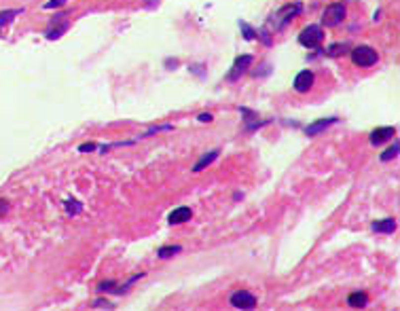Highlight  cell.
Wrapping results in <instances>:
<instances>
[{
    "label": "cell",
    "instance_id": "6da1fadb",
    "mask_svg": "<svg viewBox=\"0 0 400 311\" xmlns=\"http://www.w3.org/2000/svg\"><path fill=\"white\" fill-rule=\"evenodd\" d=\"M351 62L360 68H373L375 63L379 62V55L373 47L360 45V47H354V51H351Z\"/></svg>",
    "mask_w": 400,
    "mask_h": 311
},
{
    "label": "cell",
    "instance_id": "603a6c76",
    "mask_svg": "<svg viewBox=\"0 0 400 311\" xmlns=\"http://www.w3.org/2000/svg\"><path fill=\"white\" fill-rule=\"evenodd\" d=\"M197 119H199V121H201V123H206V121L210 123V121H212V115H210V113H201V115H199Z\"/></svg>",
    "mask_w": 400,
    "mask_h": 311
},
{
    "label": "cell",
    "instance_id": "ba28073f",
    "mask_svg": "<svg viewBox=\"0 0 400 311\" xmlns=\"http://www.w3.org/2000/svg\"><path fill=\"white\" fill-rule=\"evenodd\" d=\"M339 119L337 117H331V119H318V121H313V123H309L307 127H305V133L309 135V138H313V135H318V133H322V131H326L331 125H335Z\"/></svg>",
    "mask_w": 400,
    "mask_h": 311
},
{
    "label": "cell",
    "instance_id": "e0dca14e",
    "mask_svg": "<svg viewBox=\"0 0 400 311\" xmlns=\"http://www.w3.org/2000/svg\"><path fill=\"white\" fill-rule=\"evenodd\" d=\"M343 53H347V45H341V43H337L331 49H326V55H331V58H337V55H343Z\"/></svg>",
    "mask_w": 400,
    "mask_h": 311
},
{
    "label": "cell",
    "instance_id": "7402d4cb",
    "mask_svg": "<svg viewBox=\"0 0 400 311\" xmlns=\"http://www.w3.org/2000/svg\"><path fill=\"white\" fill-rule=\"evenodd\" d=\"M241 28H244V36H246V41H252L254 34H252V32H250V28L246 26V23H241Z\"/></svg>",
    "mask_w": 400,
    "mask_h": 311
},
{
    "label": "cell",
    "instance_id": "5bb4252c",
    "mask_svg": "<svg viewBox=\"0 0 400 311\" xmlns=\"http://www.w3.org/2000/svg\"><path fill=\"white\" fill-rule=\"evenodd\" d=\"M180 250H182L180 246H163V248L157 252V256L159 258H170V256H174V254H178Z\"/></svg>",
    "mask_w": 400,
    "mask_h": 311
},
{
    "label": "cell",
    "instance_id": "3957f363",
    "mask_svg": "<svg viewBox=\"0 0 400 311\" xmlns=\"http://www.w3.org/2000/svg\"><path fill=\"white\" fill-rule=\"evenodd\" d=\"M343 19H345V4L343 2H333V4H328L324 9V15H322L324 26H328V28L339 26Z\"/></svg>",
    "mask_w": 400,
    "mask_h": 311
},
{
    "label": "cell",
    "instance_id": "d6986e66",
    "mask_svg": "<svg viewBox=\"0 0 400 311\" xmlns=\"http://www.w3.org/2000/svg\"><path fill=\"white\" fill-rule=\"evenodd\" d=\"M66 0H47L45 2V9H57V6H64Z\"/></svg>",
    "mask_w": 400,
    "mask_h": 311
},
{
    "label": "cell",
    "instance_id": "cb8c5ba5",
    "mask_svg": "<svg viewBox=\"0 0 400 311\" xmlns=\"http://www.w3.org/2000/svg\"><path fill=\"white\" fill-rule=\"evenodd\" d=\"M93 148H96V144H83L78 150H81V153H89V150H93Z\"/></svg>",
    "mask_w": 400,
    "mask_h": 311
},
{
    "label": "cell",
    "instance_id": "30bf717a",
    "mask_svg": "<svg viewBox=\"0 0 400 311\" xmlns=\"http://www.w3.org/2000/svg\"><path fill=\"white\" fill-rule=\"evenodd\" d=\"M371 229L375 231V233H383V235H390L396 231V220L394 218H383V220H377L373 222Z\"/></svg>",
    "mask_w": 400,
    "mask_h": 311
},
{
    "label": "cell",
    "instance_id": "8fae6325",
    "mask_svg": "<svg viewBox=\"0 0 400 311\" xmlns=\"http://www.w3.org/2000/svg\"><path fill=\"white\" fill-rule=\"evenodd\" d=\"M347 305L354 309H362L368 305V294L366 292H351L347 297Z\"/></svg>",
    "mask_w": 400,
    "mask_h": 311
},
{
    "label": "cell",
    "instance_id": "ac0fdd59",
    "mask_svg": "<svg viewBox=\"0 0 400 311\" xmlns=\"http://www.w3.org/2000/svg\"><path fill=\"white\" fill-rule=\"evenodd\" d=\"M66 30H68V23L64 21V23H61L59 28H56V32H47V38H49V41H53V38H59V36L64 34Z\"/></svg>",
    "mask_w": 400,
    "mask_h": 311
},
{
    "label": "cell",
    "instance_id": "9c48e42d",
    "mask_svg": "<svg viewBox=\"0 0 400 311\" xmlns=\"http://www.w3.org/2000/svg\"><path fill=\"white\" fill-rule=\"evenodd\" d=\"M191 216H193L191 207L182 205V207H176V210H171V214H170L168 220H170V225H182V222H189Z\"/></svg>",
    "mask_w": 400,
    "mask_h": 311
},
{
    "label": "cell",
    "instance_id": "277c9868",
    "mask_svg": "<svg viewBox=\"0 0 400 311\" xmlns=\"http://www.w3.org/2000/svg\"><path fill=\"white\" fill-rule=\"evenodd\" d=\"M229 303L235 309H254L256 307V297L252 292H248V290H235L229 297Z\"/></svg>",
    "mask_w": 400,
    "mask_h": 311
},
{
    "label": "cell",
    "instance_id": "2e32d148",
    "mask_svg": "<svg viewBox=\"0 0 400 311\" xmlns=\"http://www.w3.org/2000/svg\"><path fill=\"white\" fill-rule=\"evenodd\" d=\"M17 13H23V9H21V11H19V9H17V11H0V26H6V23H11Z\"/></svg>",
    "mask_w": 400,
    "mask_h": 311
},
{
    "label": "cell",
    "instance_id": "52a82bcc",
    "mask_svg": "<svg viewBox=\"0 0 400 311\" xmlns=\"http://www.w3.org/2000/svg\"><path fill=\"white\" fill-rule=\"evenodd\" d=\"M394 133H396L394 127H377V129H373L371 135H368V142L373 146H379L383 142H388L390 138H394Z\"/></svg>",
    "mask_w": 400,
    "mask_h": 311
},
{
    "label": "cell",
    "instance_id": "7c38bea8",
    "mask_svg": "<svg viewBox=\"0 0 400 311\" xmlns=\"http://www.w3.org/2000/svg\"><path fill=\"white\" fill-rule=\"evenodd\" d=\"M216 157H218V150H212V153H206V155H203V157L199 159V161H197V165L193 167V172H201V170H206L208 165H212V163L216 161Z\"/></svg>",
    "mask_w": 400,
    "mask_h": 311
},
{
    "label": "cell",
    "instance_id": "7a4b0ae2",
    "mask_svg": "<svg viewBox=\"0 0 400 311\" xmlns=\"http://www.w3.org/2000/svg\"><path fill=\"white\" fill-rule=\"evenodd\" d=\"M322 41H324V30L320 26H307L299 34V43L303 47H307V49H316Z\"/></svg>",
    "mask_w": 400,
    "mask_h": 311
},
{
    "label": "cell",
    "instance_id": "ffe728a7",
    "mask_svg": "<svg viewBox=\"0 0 400 311\" xmlns=\"http://www.w3.org/2000/svg\"><path fill=\"white\" fill-rule=\"evenodd\" d=\"M91 307H106V309H114V305H113V303H104L102 299L93 301V303H91Z\"/></svg>",
    "mask_w": 400,
    "mask_h": 311
},
{
    "label": "cell",
    "instance_id": "8992f818",
    "mask_svg": "<svg viewBox=\"0 0 400 311\" xmlns=\"http://www.w3.org/2000/svg\"><path fill=\"white\" fill-rule=\"evenodd\" d=\"M313 81H316V74H313L311 70H301V72L294 76L292 87H294V91H299V93H307L313 87Z\"/></svg>",
    "mask_w": 400,
    "mask_h": 311
},
{
    "label": "cell",
    "instance_id": "9a60e30c",
    "mask_svg": "<svg viewBox=\"0 0 400 311\" xmlns=\"http://www.w3.org/2000/svg\"><path fill=\"white\" fill-rule=\"evenodd\" d=\"M64 205H66V212L70 214V216H76V214H81L83 212V203H78V201H70V199H66L64 201Z\"/></svg>",
    "mask_w": 400,
    "mask_h": 311
},
{
    "label": "cell",
    "instance_id": "4fadbf2b",
    "mask_svg": "<svg viewBox=\"0 0 400 311\" xmlns=\"http://www.w3.org/2000/svg\"><path fill=\"white\" fill-rule=\"evenodd\" d=\"M398 153H400V144H398V142H394V144H392L388 150H383V153L379 155V161L388 163V161H392V159H396Z\"/></svg>",
    "mask_w": 400,
    "mask_h": 311
},
{
    "label": "cell",
    "instance_id": "5b68a950",
    "mask_svg": "<svg viewBox=\"0 0 400 311\" xmlns=\"http://www.w3.org/2000/svg\"><path fill=\"white\" fill-rule=\"evenodd\" d=\"M252 62H254L252 55H248V53H246V55H239V58L235 60V63H233L231 72L227 74V81H229V83H235V81H237V78H239V76L250 68V63H252Z\"/></svg>",
    "mask_w": 400,
    "mask_h": 311
},
{
    "label": "cell",
    "instance_id": "44dd1931",
    "mask_svg": "<svg viewBox=\"0 0 400 311\" xmlns=\"http://www.w3.org/2000/svg\"><path fill=\"white\" fill-rule=\"evenodd\" d=\"M6 212H9V203H6L4 199H0V218H2Z\"/></svg>",
    "mask_w": 400,
    "mask_h": 311
}]
</instances>
